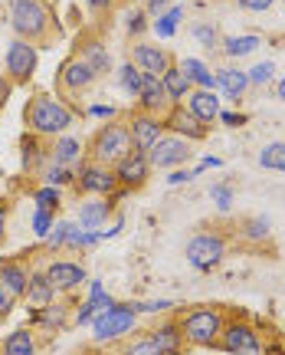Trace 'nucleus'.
I'll use <instances>...</instances> for the list:
<instances>
[{"mask_svg": "<svg viewBox=\"0 0 285 355\" xmlns=\"http://www.w3.org/2000/svg\"><path fill=\"white\" fill-rule=\"evenodd\" d=\"M24 122L33 135H56V139H59V135H66L69 125L75 122V112L62 99L39 92V96H33V99L26 102Z\"/></svg>", "mask_w": 285, "mask_h": 355, "instance_id": "nucleus-1", "label": "nucleus"}, {"mask_svg": "<svg viewBox=\"0 0 285 355\" xmlns=\"http://www.w3.org/2000/svg\"><path fill=\"white\" fill-rule=\"evenodd\" d=\"M135 152V141H131V128L122 119H112L92 135L89 141V162H99V165L115 168L125 155Z\"/></svg>", "mask_w": 285, "mask_h": 355, "instance_id": "nucleus-2", "label": "nucleus"}, {"mask_svg": "<svg viewBox=\"0 0 285 355\" xmlns=\"http://www.w3.org/2000/svg\"><path fill=\"white\" fill-rule=\"evenodd\" d=\"M7 20H10L13 33L26 43H39V40L50 37L53 26V10L43 3V0H10V10H7Z\"/></svg>", "mask_w": 285, "mask_h": 355, "instance_id": "nucleus-3", "label": "nucleus"}, {"mask_svg": "<svg viewBox=\"0 0 285 355\" xmlns=\"http://www.w3.org/2000/svg\"><path fill=\"white\" fill-rule=\"evenodd\" d=\"M226 326V313L220 306H194L187 309L184 319H181V332H184L187 345H203V349H213L223 336Z\"/></svg>", "mask_w": 285, "mask_h": 355, "instance_id": "nucleus-4", "label": "nucleus"}, {"mask_svg": "<svg viewBox=\"0 0 285 355\" xmlns=\"http://www.w3.org/2000/svg\"><path fill=\"white\" fill-rule=\"evenodd\" d=\"M226 247H230V243H226V234H220V230H200V234L190 237L184 257L194 270H213V266L223 263Z\"/></svg>", "mask_w": 285, "mask_h": 355, "instance_id": "nucleus-5", "label": "nucleus"}, {"mask_svg": "<svg viewBox=\"0 0 285 355\" xmlns=\"http://www.w3.org/2000/svg\"><path fill=\"white\" fill-rule=\"evenodd\" d=\"M135 306H125V303H115L112 309H105V313H95L92 316V332H95V339L99 343H112L118 336L135 329Z\"/></svg>", "mask_w": 285, "mask_h": 355, "instance_id": "nucleus-6", "label": "nucleus"}, {"mask_svg": "<svg viewBox=\"0 0 285 355\" xmlns=\"http://www.w3.org/2000/svg\"><path fill=\"white\" fill-rule=\"evenodd\" d=\"M75 184L82 194H92V198H112L118 191V178H115V168L99 165V162H82L79 165V175H75Z\"/></svg>", "mask_w": 285, "mask_h": 355, "instance_id": "nucleus-7", "label": "nucleus"}, {"mask_svg": "<svg viewBox=\"0 0 285 355\" xmlns=\"http://www.w3.org/2000/svg\"><path fill=\"white\" fill-rule=\"evenodd\" d=\"M220 349L230 355H256L262 349L259 343V332L249 326L246 319H226L223 336H220Z\"/></svg>", "mask_w": 285, "mask_h": 355, "instance_id": "nucleus-8", "label": "nucleus"}, {"mask_svg": "<svg viewBox=\"0 0 285 355\" xmlns=\"http://www.w3.org/2000/svg\"><path fill=\"white\" fill-rule=\"evenodd\" d=\"M3 66H7V79L13 86L17 83H26V79L37 73V43H26V40H13L7 46V56H3Z\"/></svg>", "mask_w": 285, "mask_h": 355, "instance_id": "nucleus-9", "label": "nucleus"}, {"mask_svg": "<svg viewBox=\"0 0 285 355\" xmlns=\"http://www.w3.org/2000/svg\"><path fill=\"white\" fill-rule=\"evenodd\" d=\"M187 158H190V141L181 139V135H164V139H158V145L148 152L151 168H161V171L181 168Z\"/></svg>", "mask_w": 285, "mask_h": 355, "instance_id": "nucleus-10", "label": "nucleus"}, {"mask_svg": "<svg viewBox=\"0 0 285 355\" xmlns=\"http://www.w3.org/2000/svg\"><path fill=\"white\" fill-rule=\"evenodd\" d=\"M128 128H131V141H135V152H145L148 155L154 145H158V139H164V119H158V115L151 112H135L131 119H128Z\"/></svg>", "mask_w": 285, "mask_h": 355, "instance_id": "nucleus-11", "label": "nucleus"}, {"mask_svg": "<svg viewBox=\"0 0 285 355\" xmlns=\"http://www.w3.org/2000/svg\"><path fill=\"white\" fill-rule=\"evenodd\" d=\"M131 63H135L141 73H148V76H164V69L174 66V56L164 50V46H158V43L138 40L135 46H131Z\"/></svg>", "mask_w": 285, "mask_h": 355, "instance_id": "nucleus-12", "label": "nucleus"}, {"mask_svg": "<svg viewBox=\"0 0 285 355\" xmlns=\"http://www.w3.org/2000/svg\"><path fill=\"white\" fill-rule=\"evenodd\" d=\"M95 73H92V66L75 53L73 60H66L62 63V69H59V86H62V92H69V96H79V92H86L92 83H95Z\"/></svg>", "mask_w": 285, "mask_h": 355, "instance_id": "nucleus-13", "label": "nucleus"}, {"mask_svg": "<svg viewBox=\"0 0 285 355\" xmlns=\"http://www.w3.org/2000/svg\"><path fill=\"white\" fill-rule=\"evenodd\" d=\"M115 178H118V184H122L125 191L128 188H141L145 181L151 178V162L145 152H131L125 155L122 162L115 165Z\"/></svg>", "mask_w": 285, "mask_h": 355, "instance_id": "nucleus-14", "label": "nucleus"}, {"mask_svg": "<svg viewBox=\"0 0 285 355\" xmlns=\"http://www.w3.org/2000/svg\"><path fill=\"white\" fill-rule=\"evenodd\" d=\"M138 105H141V112H151V115H158V119H164V112L171 109L174 102L164 92L161 76H148L145 73V86H141V96H138Z\"/></svg>", "mask_w": 285, "mask_h": 355, "instance_id": "nucleus-15", "label": "nucleus"}, {"mask_svg": "<svg viewBox=\"0 0 285 355\" xmlns=\"http://www.w3.org/2000/svg\"><path fill=\"white\" fill-rule=\"evenodd\" d=\"M46 277H50V283L56 290L69 293V290H75V286L86 283V266L75 263V260H56V263L46 266Z\"/></svg>", "mask_w": 285, "mask_h": 355, "instance_id": "nucleus-16", "label": "nucleus"}, {"mask_svg": "<svg viewBox=\"0 0 285 355\" xmlns=\"http://www.w3.org/2000/svg\"><path fill=\"white\" fill-rule=\"evenodd\" d=\"M164 125L171 128V135H181V139H187V141H200L207 135V125L200 122L197 115H190L187 109H181V105H174V112L164 119Z\"/></svg>", "mask_w": 285, "mask_h": 355, "instance_id": "nucleus-17", "label": "nucleus"}, {"mask_svg": "<svg viewBox=\"0 0 285 355\" xmlns=\"http://www.w3.org/2000/svg\"><path fill=\"white\" fill-rule=\"evenodd\" d=\"M187 112L197 115L203 125H210V122H217V115H220V96L213 89H194L187 96Z\"/></svg>", "mask_w": 285, "mask_h": 355, "instance_id": "nucleus-18", "label": "nucleus"}, {"mask_svg": "<svg viewBox=\"0 0 285 355\" xmlns=\"http://www.w3.org/2000/svg\"><path fill=\"white\" fill-rule=\"evenodd\" d=\"M217 89L223 92L226 99L239 102L243 96H246V89H249L246 69H239V66H223V69H217Z\"/></svg>", "mask_w": 285, "mask_h": 355, "instance_id": "nucleus-19", "label": "nucleus"}, {"mask_svg": "<svg viewBox=\"0 0 285 355\" xmlns=\"http://www.w3.org/2000/svg\"><path fill=\"white\" fill-rule=\"evenodd\" d=\"M112 217V198H92L79 207V227L82 230H99L105 220Z\"/></svg>", "mask_w": 285, "mask_h": 355, "instance_id": "nucleus-20", "label": "nucleus"}, {"mask_svg": "<svg viewBox=\"0 0 285 355\" xmlns=\"http://www.w3.org/2000/svg\"><path fill=\"white\" fill-rule=\"evenodd\" d=\"M0 283H3V286H7L17 300H20V296H26L30 270H26L24 263H17V260H3V263H0Z\"/></svg>", "mask_w": 285, "mask_h": 355, "instance_id": "nucleus-21", "label": "nucleus"}, {"mask_svg": "<svg viewBox=\"0 0 285 355\" xmlns=\"http://www.w3.org/2000/svg\"><path fill=\"white\" fill-rule=\"evenodd\" d=\"M56 293H59V290L50 283V277H46V273H30V283H26V296H24V300L30 306H37V309H39V306H50L53 300H56Z\"/></svg>", "mask_w": 285, "mask_h": 355, "instance_id": "nucleus-22", "label": "nucleus"}, {"mask_svg": "<svg viewBox=\"0 0 285 355\" xmlns=\"http://www.w3.org/2000/svg\"><path fill=\"white\" fill-rule=\"evenodd\" d=\"M161 83H164V92H167V99L174 102V105H181V102L194 92V83L181 73V66L174 63L171 69H164V76H161Z\"/></svg>", "mask_w": 285, "mask_h": 355, "instance_id": "nucleus-23", "label": "nucleus"}, {"mask_svg": "<svg viewBox=\"0 0 285 355\" xmlns=\"http://www.w3.org/2000/svg\"><path fill=\"white\" fill-rule=\"evenodd\" d=\"M154 343L161 345V352L164 355H181V349H184V332H181V322H164V326H158L154 332H148Z\"/></svg>", "mask_w": 285, "mask_h": 355, "instance_id": "nucleus-24", "label": "nucleus"}, {"mask_svg": "<svg viewBox=\"0 0 285 355\" xmlns=\"http://www.w3.org/2000/svg\"><path fill=\"white\" fill-rule=\"evenodd\" d=\"M181 66V73H184L190 83H194V89H213L217 92V73H210V66L203 63V60H197V56H187Z\"/></svg>", "mask_w": 285, "mask_h": 355, "instance_id": "nucleus-25", "label": "nucleus"}, {"mask_svg": "<svg viewBox=\"0 0 285 355\" xmlns=\"http://www.w3.org/2000/svg\"><path fill=\"white\" fill-rule=\"evenodd\" d=\"M33 322H37V326H43V329L59 332V329H66V322H69V309H66L62 303L39 306V309H33Z\"/></svg>", "mask_w": 285, "mask_h": 355, "instance_id": "nucleus-26", "label": "nucleus"}, {"mask_svg": "<svg viewBox=\"0 0 285 355\" xmlns=\"http://www.w3.org/2000/svg\"><path fill=\"white\" fill-rule=\"evenodd\" d=\"M79 56L86 60L89 66H92V73L95 76H105L109 69H112V60H109V50L102 46L99 40H86L82 46H79Z\"/></svg>", "mask_w": 285, "mask_h": 355, "instance_id": "nucleus-27", "label": "nucleus"}, {"mask_svg": "<svg viewBox=\"0 0 285 355\" xmlns=\"http://www.w3.org/2000/svg\"><path fill=\"white\" fill-rule=\"evenodd\" d=\"M79 158H82V145H79V139H73V135H59L56 145H53V165L69 168V165H75Z\"/></svg>", "mask_w": 285, "mask_h": 355, "instance_id": "nucleus-28", "label": "nucleus"}, {"mask_svg": "<svg viewBox=\"0 0 285 355\" xmlns=\"http://www.w3.org/2000/svg\"><path fill=\"white\" fill-rule=\"evenodd\" d=\"M33 352H37V339H33L30 329L10 332L3 339V345H0V355H33Z\"/></svg>", "mask_w": 285, "mask_h": 355, "instance_id": "nucleus-29", "label": "nucleus"}, {"mask_svg": "<svg viewBox=\"0 0 285 355\" xmlns=\"http://www.w3.org/2000/svg\"><path fill=\"white\" fill-rule=\"evenodd\" d=\"M262 46V40L259 37H230L223 40V53L230 56V60H243V56H249V53H256Z\"/></svg>", "mask_w": 285, "mask_h": 355, "instance_id": "nucleus-30", "label": "nucleus"}, {"mask_svg": "<svg viewBox=\"0 0 285 355\" xmlns=\"http://www.w3.org/2000/svg\"><path fill=\"white\" fill-rule=\"evenodd\" d=\"M259 168H266V171H285V141H269V145H262Z\"/></svg>", "mask_w": 285, "mask_h": 355, "instance_id": "nucleus-31", "label": "nucleus"}, {"mask_svg": "<svg viewBox=\"0 0 285 355\" xmlns=\"http://www.w3.org/2000/svg\"><path fill=\"white\" fill-rule=\"evenodd\" d=\"M269 234H273V227H269L266 217H249V220H243V227H239V237L249 241V243L269 241Z\"/></svg>", "mask_w": 285, "mask_h": 355, "instance_id": "nucleus-32", "label": "nucleus"}, {"mask_svg": "<svg viewBox=\"0 0 285 355\" xmlns=\"http://www.w3.org/2000/svg\"><path fill=\"white\" fill-rule=\"evenodd\" d=\"M181 17H184V7H167V10H164L151 26H154V33H158L161 40H171L174 33H177V24H181Z\"/></svg>", "mask_w": 285, "mask_h": 355, "instance_id": "nucleus-33", "label": "nucleus"}, {"mask_svg": "<svg viewBox=\"0 0 285 355\" xmlns=\"http://www.w3.org/2000/svg\"><path fill=\"white\" fill-rule=\"evenodd\" d=\"M118 83H122V89L131 99H138V96H141V86H145V73H141L135 63H125L122 69H118Z\"/></svg>", "mask_w": 285, "mask_h": 355, "instance_id": "nucleus-34", "label": "nucleus"}, {"mask_svg": "<svg viewBox=\"0 0 285 355\" xmlns=\"http://www.w3.org/2000/svg\"><path fill=\"white\" fill-rule=\"evenodd\" d=\"M194 40H197V46H203V50H217L220 46V30L210 24V20H200V24H194Z\"/></svg>", "mask_w": 285, "mask_h": 355, "instance_id": "nucleus-35", "label": "nucleus"}, {"mask_svg": "<svg viewBox=\"0 0 285 355\" xmlns=\"http://www.w3.org/2000/svg\"><path fill=\"white\" fill-rule=\"evenodd\" d=\"M75 224L73 220H62V224H53L50 237H46V243H50V250H59V247H66L69 243V237H73Z\"/></svg>", "mask_w": 285, "mask_h": 355, "instance_id": "nucleus-36", "label": "nucleus"}, {"mask_svg": "<svg viewBox=\"0 0 285 355\" xmlns=\"http://www.w3.org/2000/svg\"><path fill=\"white\" fill-rule=\"evenodd\" d=\"M33 201H37V207H43V211H53V214H56V207H59V188L43 184V188L33 194Z\"/></svg>", "mask_w": 285, "mask_h": 355, "instance_id": "nucleus-37", "label": "nucleus"}, {"mask_svg": "<svg viewBox=\"0 0 285 355\" xmlns=\"http://www.w3.org/2000/svg\"><path fill=\"white\" fill-rule=\"evenodd\" d=\"M89 303H92L95 313H105V309H112L115 306V300L102 290V283H89Z\"/></svg>", "mask_w": 285, "mask_h": 355, "instance_id": "nucleus-38", "label": "nucleus"}, {"mask_svg": "<svg viewBox=\"0 0 285 355\" xmlns=\"http://www.w3.org/2000/svg\"><path fill=\"white\" fill-rule=\"evenodd\" d=\"M210 201L217 204V207H220V211H230V207H233V201H236V194H233V188H230V184H223V181H220V184H213L210 188Z\"/></svg>", "mask_w": 285, "mask_h": 355, "instance_id": "nucleus-39", "label": "nucleus"}, {"mask_svg": "<svg viewBox=\"0 0 285 355\" xmlns=\"http://www.w3.org/2000/svg\"><path fill=\"white\" fill-rule=\"evenodd\" d=\"M122 355H164V352H161V345L154 343L151 336H141V339H135L131 345H125Z\"/></svg>", "mask_w": 285, "mask_h": 355, "instance_id": "nucleus-40", "label": "nucleus"}, {"mask_svg": "<svg viewBox=\"0 0 285 355\" xmlns=\"http://www.w3.org/2000/svg\"><path fill=\"white\" fill-rule=\"evenodd\" d=\"M249 76V86H269L275 76V66L273 63H256L252 69H246Z\"/></svg>", "mask_w": 285, "mask_h": 355, "instance_id": "nucleus-41", "label": "nucleus"}, {"mask_svg": "<svg viewBox=\"0 0 285 355\" xmlns=\"http://www.w3.org/2000/svg\"><path fill=\"white\" fill-rule=\"evenodd\" d=\"M33 230H37V237H50V230H53V211H43V207H37V214H33Z\"/></svg>", "mask_w": 285, "mask_h": 355, "instance_id": "nucleus-42", "label": "nucleus"}, {"mask_svg": "<svg viewBox=\"0 0 285 355\" xmlns=\"http://www.w3.org/2000/svg\"><path fill=\"white\" fill-rule=\"evenodd\" d=\"M73 171L69 168H62V165H53L50 171H46V184H53V188H62V184H69L73 181Z\"/></svg>", "mask_w": 285, "mask_h": 355, "instance_id": "nucleus-43", "label": "nucleus"}, {"mask_svg": "<svg viewBox=\"0 0 285 355\" xmlns=\"http://www.w3.org/2000/svg\"><path fill=\"white\" fill-rule=\"evenodd\" d=\"M145 30H148V24H145V13H141V10L128 13V33H131V37H141Z\"/></svg>", "mask_w": 285, "mask_h": 355, "instance_id": "nucleus-44", "label": "nucleus"}, {"mask_svg": "<svg viewBox=\"0 0 285 355\" xmlns=\"http://www.w3.org/2000/svg\"><path fill=\"white\" fill-rule=\"evenodd\" d=\"M37 158H43V152L37 148V141H33V139H24V165L33 168V165H37Z\"/></svg>", "mask_w": 285, "mask_h": 355, "instance_id": "nucleus-45", "label": "nucleus"}, {"mask_svg": "<svg viewBox=\"0 0 285 355\" xmlns=\"http://www.w3.org/2000/svg\"><path fill=\"white\" fill-rule=\"evenodd\" d=\"M13 303H17V296H13L3 283H0V319H7L10 316V309H13Z\"/></svg>", "mask_w": 285, "mask_h": 355, "instance_id": "nucleus-46", "label": "nucleus"}, {"mask_svg": "<svg viewBox=\"0 0 285 355\" xmlns=\"http://www.w3.org/2000/svg\"><path fill=\"white\" fill-rule=\"evenodd\" d=\"M171 306H174L171 300H158V303H138L135 313H167Z\"/></svg>", "mask_w": 285, "mask_h": 355, "instance_id": "nucleus-47", "label": "nucleus"}, {"mask_svg": "<svg viewBox=\"0 0 285 355\" xmlns=\"http://www.w3.org/2000/svg\"><path fill=\"white\" fill-rule=\"evenodd\" d=\"M243 10H252V13H262V10H269L273 7V0H236Z\"/></svg>", "mask_w": 285, "mask_h": 355, "instance_id": "nucleus-48", "label": "nucleus"}, {"mask_svg": "<svg viewBox=\"0 0 285 355\" xmlns=\"http://www.w3.org/2000/svg\"><path fill=\"white\" fill-rule=\"evenodd\" d=\"M92 316H95L92 303H82L79 306V313H75V322H79V326H92Z\"/></svg>", "mask_w": 285, "mask_h": 355, "instance_id": "nucleus-49", "label": "nucleus"}, {"mask_svg": "<svg viewBox=\"0 0 285 355\" xmlns=\"http://www.w3.org/2000/svg\"><path fill=\"white\" fill-rule=\"evenodd\" d=\"M217 119H220L223 125H233V128L246 122V115H243V112H223V109H220V115H217Z\"/></svg>", "mask_w": 285, "mask_h": 355, "instance_id": "nucleus-50", "label": "nucleus"}, {"mask_svg": "<svg viewBox=\"0 0 285 355\" xmlns=\"http://www.w3.org/2000/svg\"><path fill=\"white\" fill-rule=\"evenodd\" d=\"M194 178V171H187V168H174L171 178H167V184H184V181H190Z\"/></svg>", "mask_w": 285, "mask_h": 355, "instance_id": "nucleus-51", "label": "nucleus"}, {"mask_svg": "<svg viewBox=\"0 0 285 355\" xmlns=\"http://www.w3.org/2000/svg\"><path fill=\"white\" fill-rule=\"evenodd\" d=\"M89 115H95V119H109V122H112L115 109H112V105H92V109H89Z\"/></svg>", "mask_w": 285, "mask_h": 355, "instance_id": "nucleus-52", "label": "nucleus"}, {"mask_svg": "<svg viewBox=\"0 0 285 355\" xmlns=\"http://www.w3.org/2000/svg\"><path fill=\"white\" fill-rule=\"evenodd\" d=\"M86 3H89V7H92L95 13H109V10L115 7V0H86Z\"/></svg>", "mask_w": 285, "mask_h": 355, "instance_id": "nucleus-53", "label": "nucleus"}, {"mask_svg": "<svg viewBox=\"0 0 285 355\" xmlns=\"http://www.w3.org/2000/svg\"><path fill=\"white\" fill-rule=\"evenodd\" d=\"M10 92H13V83L7 76H0V109H3V102L10 99Z\"/></svg>", "mask_w": 285, "mask_h": 355, "instance_id": "nucleus-54", "label": "nucleus"}, {"mask_svg": "<svg viewBox=\"0 0 285 355\" xmlns=\"http://www.w3.org/2000/svg\"><path fill=\"white\" fill-rule=\"evenodd\" d=\"M167 7H171V0H148V10H151V13H158V17H161V13L167 10Z\"/></svg>", "mask_w": 285, "mask_h": 355, "instance_id": "nucleus-55", "label": "nucleus"}, {"mask_svg": "<svg viewBox=\"0 0 285 355\" xmlns=\"http://www.w3.org/2000/svg\"><path fill=\"white\" fill-rule=\"evenodd\" d=\"M3 234H7V204L0 201V241H3Z\"/></svg>", "mask_w": 285, "mask_h": 355, "instance_id": "nucleus-56", "label": "nucleus"}, {"mask_svg": "<svg viewBox=\"0 0 285 355\" xmlns=\"http://www.w3.org/2000/svg\"><path fill=\"white\" fill-rule=\"evenodd\" d=\"M203 168H220V158H210V155H207V158L200 162V168H197V171H203ZM197 171H194V178H197Z\"/></svg>", "mask_w": 285, "mask_h": 355, "instance_id": "nucleus-57", "label": "nucleus"}, {"mask_svg": "<svg viewBox=\"0 0 285 355\" xmlns=\"http://www.w3.org/2000/svg\"><path fill=\"white\" fill-rule=\"evenodd\" d=\"M275 96H279V99L285 102V76L279 79V83H275Z\"/></svg>", "mask_w": 285, "mask_h": 355, "instance_id": "nucleus-58", "label": "nucleus"}]
</instances>
